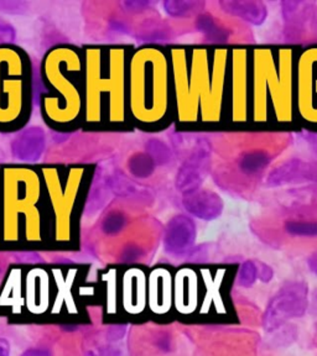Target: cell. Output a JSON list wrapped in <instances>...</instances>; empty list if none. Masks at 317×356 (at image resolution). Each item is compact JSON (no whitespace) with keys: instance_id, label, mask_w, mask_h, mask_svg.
I'll return each mask as SVG.
<instances>
[{"instance_id":"ffe728a7","label":"cell","mask_w":317,"mask_h":356,"mask_svg":"<svg viewBox=\"0 0 317 356\" xmlns=\"http://www.w3.org/2000/svg\"><path fill=\"white\" fill-rule=\"evenodd\" d=\"M10 355V345L8 343V340L0 338V356Z\"/></svg>"},{"instance_id":"ba28073f","label":"cell","mask_w":317,"mask_h":356,"mask_svg":"<svg viewBox=\"0 0 317 356\" xmlns=\"http://www.w3.org/2000/svg\"><path fill=\"white\" fill-rule=\"evenodd\" d=\"M317 171L311 163L300 159H291L273 168L267 177L268 187H283L316 181Z\"/></svg>"},{"instance_id":"9a60e30c","label":"cell","mask_w":317,"mask_h":356,"mask_svg":"<svg viewBox=\"0 0 317 356\" xmlns=\"http://www.w3.org/2000/svg\"><path fill=\"white\" fill-rule=\"evenodd\" d=\"M87 356H121V351L116 346H98L88 351Z\"/></svg>"},{"instance_id":"277c9868","label":"cell","mask_w":317,"mask_h":356,"mask_svg":"<svg viewBox=\"0 0 317 356\" xmlns=\"http://www.w3.org/2000/svg\"><path fill=\"white\" fill-rule=\"evenodd\" d=\"M3 238L45 240L54 238L50 208L39 167H0Z\"/></svg>"},{"instance_id":"2e32d148","label":"cell","mask_w":317,"mask_h":356,"mask_svg":"<svg viewBox=\"0 0 317 356\" xmlns=\"http://www.w3.org/2000/svg\"><path fill=\"white\" fill-rule=\"evenodd\" d=\"M125 334V327L124 325H116V327H111L108 330V339L111 341H116V340L122 339Z\"/></svg>"},{"instance_id":"e0dca14e","label":"cell","mask_w":317,"mask_h":356,"mask_svg":"<svg viewBox=\"0 0 317 356\" xmlns=\"http://www.w3.org/2000/svg\"><path fill=\"white\" fill-rule=\"evenodd\" d=\"M20 356H52L51 353L46 349H40V348H35V349H29V350L24 351Z\"/></svg>"},{"instance_id":"5bb4252c","label":"cell","mask_w":317,"mask_h":356,"mask_svg":"<svg viewBox=\"0 0 317 356\" xmlns=\"http://www.w3.org/2000/svg\"><path fill=\"white\" fill-rule=\"evenodd\" d=\"M256 261V273H258V280L263 284H269L274 277V270L272 266L263 261Z\"/></svg>"},{"instance_id":"44dd1931","label":"cell","mask_w":317,"mask_h":356,"mask_svg":"<svg viewBox=\"0 0 317 356\" xmlns=\"http://www.w3.org/2000/svg\"><path fill=\"white\" fill-rule=\"evenodd\" d=\"M3 236V206H1V181H0V238Z\"/></svg>"},{"instance_id":"d6986e66","label":"cell","mask_w":317,"mask_h":356,"mask_svg":"<svg viewBox=\"0 0 317 356\" xmlns=\"http://www.w3.org/2000/svg\"><path fill=\"white\" fill-rule=\"evenodd\" d=\"M307 265H309L310 271L317 276V251H315V252L307 259Z\"/></svg>"},{"instance_id":"8992f818","label":"cell","mask_w":317,"mask_h":356,"mask_svg":"<svg viewBox=\"0 0 317 356\" xmlns=\"http://www.w3.org/2000/svg\"><path fill=\"white\" fill-rule=\"evenodd\" d=\"M33 63L17 44H0V133L28 125L33 111Z\"/></svg>"},{"instance_id":"7a4b0ae2","label":"cell","mask_w":317,"mask_h":356,"mask_svg":"<svg viewBox=\"0 0 317 356\" xmlns=\"http://www.w3.org/2000/svg\"><path fill=\"white\" fill-rule=\"evenodd\" d=\"M127 98L134 129L157 133L175 122V93L169 49L145 44L129 56Z\"/></svg>"},{"instance_id":"9c48e42d","label":"cell","mask_w":317,"mask_h":356,"mask_svg":"<svg viewBox=\"0 0 317 356\" xmlns=\"http://www.w3.org/2000/svg\"><path fill=\"white\" fill-rule=\"evenodd\" d=\"M219 6L226 14L240 17L256 26L263 25L269 14L268 6L261 0H226L221 1Z\"/></svg>"},{"instance_id":"30bf717a","label":"cell","mask_w":317,"mask_h":356,"mask_svg":"<svg viewBox=\"0 0 317 356\" xmlns=\"http://www.w3.org/2000/svg\"><path fill=\"white\" fill-rule=\"evenodd\" d=\"M272 162V156L267 151L254 150L245 152L238 160V167L245 176H256L263 172Z\"/></svg>"},{"instance_id":"6da1fadb","label":"cell","mask_w":317,"mask_h":356,"mask_svg":"<svg viewBox=\"0 0 317 356\" xmlns=\"http://www.w3.org/2000/svg\"><path fill=\"white\" fill-rule=\"evenodd\" d=\"M84 52L87 131L133 130L128 111L127 71L132 44H87Z\"/></svg>"},{"instance_id":"52a82bcc","label":"cell","mask_w":317,"mask_h":356,"mask_svg":"<svg viewBox=\"0 0 317 356\" xmlns=\"http://www.w3.org/2000/svg\"><path fill=\"white\" fill-rule=\"evenodd\" d=\"M309 307V286L302 281L284 284L269 300L263 314V327L268 333L281 328L285 323L304 317Z\"/></svg>"},{"instance_id":"4fadbf2b","label":"cell","mask_w":317,"mask_h":356,"mask_svg":"<svg viewBox=\"0 0 317 356\" xmlns=\"http://www.w3.org/2000/svg\"><path fill=\"white\" fill-rule=\"evenodd\" d=\"M194 240V227L187 222L183 224L180 228L175 230L173 235V246L178 250H184Z\"/></svg>"},{"instance_id":"8fae6325","label":"cell","mask_w":317,"mask_h":356,"mask_svg":"<svg viewBox=\"0 0 317 356\" xmlns=\"http://www.w3.org/2000/svg\"><path fill=\"white\" fill-rule=\"evenodd\" d=\"M285 232L294 236L304 238H316L317 222H307V220H288L284 225Z\"/></svg>"},{"instance_id":"5b68a950","label":"cell","mask_w":317,"mask_h":356,"mask_svg":"<svg viewBox=\"0 0 317 356\" xmlns=\"http://www.w3.org/2000/svg\"><path fill=\"white\" fill-rule=\"evenodd\" d=\"M52 219L54 239L70 241L84 211L95 165L39 167Z\"/></svg>"},{"instance_id":"7c38bea8","label":"cell","mask_w":317,"mask_h":356,"mask_svg":"<svg viewBox=\"0 0 317 356\" xmlns=\"http://www.w3.org/2000/svg\"><path fill=\"white\" fill-rule=\"evenodd\" d=\"M258 280L256 261L254 260H245L240 267L238 271V284L245 289H251Z\"/></svg>"},{"instance_id":"3957f363","label":"cell","mask_w":317,"mask_h":356,"mask_svg":"<svg viewBox=\"0 0 317 356\" xmlns=\"http://www.w3.org/2000/svg\"><path fill=\"white\" fill-rule=\"evenodd\" d=\"M40 76L47 89L40 97V113L46 125L60 133L84 129V49L71 44L52 46L41 60Z\"/></svg>"},{"instance_id":"ac0fdd59","label":"cell","mask_w":317,"mask_h":356,"mask_svg":"<svg viewBox=\"0 0 317 356\" xmlns=\"http://www.w3.org/2000/svg\"><path fill=\"white\" fill-rule=\"evenodd\" d=\"M157 346L164 351L170 350V346H171V339L167 337V335H162L159 337L157 339Z\"/></svg>"}]
</instances>
